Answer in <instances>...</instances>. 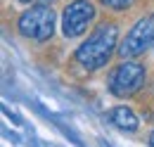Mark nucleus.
Segmentation results:
<instances>
[{
    "label": "nucleus",
    "mask_w": 154,
    "mask_h": 147,
    "mask_svg": "<svg viewBox=\"0 0 154 147\" xmlns=\"http://www.w3.org/2000/svg\"><path fill=\"white\" fill-rule=\"evenodd\" d=\"M104 7H109V10H114V12H123V10H128V7H133L135 0H100Z\"/></svg>",
    "instance_id": "0eeeda50"
},
{
    "label": "nucleus",
    "mask_w": 154,
    "mask_h": 147,
    "mask_svg": "<svg viewBox=\"0 0 154 147\" xmlns=\"http://www.w3.org/2000/svg\"><path fill=\"white\" fill-rule=\"evenodd\" d=\"M21 2H29V0H21Z\"/></svg>",
    "instance_id": "9d476101"
},
{
    "label": "nucleus",
    "mask_w": 154,
    "mask_h": 147,
    "mask_svg": "<svg viewBox=\"0 0 154 147\" xmlns=\"http://www.w3.org/2000/svg\"><path fill=\"white\" fill-rule=\"evenodd\" d=\"M154 48V14L137 19L133 29L126 33V38L119 43V57L121 59H133L137 55H145Z\"/></svg>",
    "instance_id": "20e7f679"
},
{
    "label": "nucleus",
    "mask_w": 154,
    "mask_h": 147,
    "mask_svg": "<svg viewBox=\"0 0 154 147\" xmlns=\"http://www.w3.org/2000/svg\"><path fill=\"white\" fill-rule=\"evenodd\" d=\"M95 21V5L90 0H74L62 12V33L66 38H78Z\"/></svg>",
    "instance_id": "39448f33"
},
{
    "label": "nucleus",
    "mask_w": 154,
    "mask_h": 147,
    "mask_svg": "<svg viewBox=\"0 0 154 147\" xmlns=\"http://www.w3.org/2000/svg\"><path fill=\"white\" fill-rule=\"evenodd\" d=\"M145 78H147L145 64L126 59V62L116 64L114 69H112L109 78H107V88H109V92L116 95V97H128V95L137 92L145 86Z\"/></svg>",
    "instance_id": "7ed1b4c3"
},
{
    "label": "nucleus",
    "mask_w": 154,
    "mask_h": 147,
    "mask_svg": "<svg viewBox=\"0 0 154 147\" xmlns=\"http://www.w3.org/2000/svg\"><path fill=\"white\" fill-rule=\"evenodd\" d=\"M55 10L50 5H33L29 10H24L17 19V31L29 40H36V43H45L50 40L55 33Z\"/></svg>",
    "instance_id": "f03ea898"
},
{
    "label": "nucleus",
    "mask_w": 154,
    "mask_h": 147,
    "mask_svg": "<svg viewBox=\"0 0 154 147\" xmlns=\"http://www.w3.org/2000/svg\"><path fill=\"white\" fill-rule=\"evenodd\" d=\"M116 45H119V26L114 21H102L76 48L74 57H76V62L85 71H97V69H102L109 62V57L116 50Z\"/></svg>",
    "instance_id": "f257e3e1"
},
{
    "label": "nucleus",
    "mask_w": 154,
    "mask_h": 147,
    "mask_svg": "<svg viewBox=\"0 0 154 147\" xmlns=\"http://www.w3.org/2000/svg\"><path fill=\"white\" fill-rule=\"evenodd\" d=\"M149 147H154V130L149 133Z\"/></svg>",
    "instance_id": "6e6552de"
},
{
    "label": "nucleus",
    "mask_w": 154,
    "mask_h": 147,
    "mask_svg": "<svg viewBox=\"0 0 154 147\" xmlns=\"http://www.w3.org/2000/svg\"><path fill=\"white\" fill-rule=\"evenodd\" d=\"M40 2H45V5H52V2H57V0H40Z\"/></svg>",
    "instance_id": "1a4fd4ad"
},
{
    "label": "nucleus",
    "mask_w": 154,
    "mask_h": 147,
    "mask_svg": "<svg viewBox=\"0 0 154 147\" xmlns=\"http://www.w3.org/2000/svg\"><path fill=\"white\" fill-rule=\"evenodd\" d=\"M107 119H109L112 126H116V128L123 130V133H133V130H137V126H140L137 114H135L131 107H126V105L112 107V109L107 111Z\"/></svg>",
    "instance_id": "423d86ee"
}]
</instances>
